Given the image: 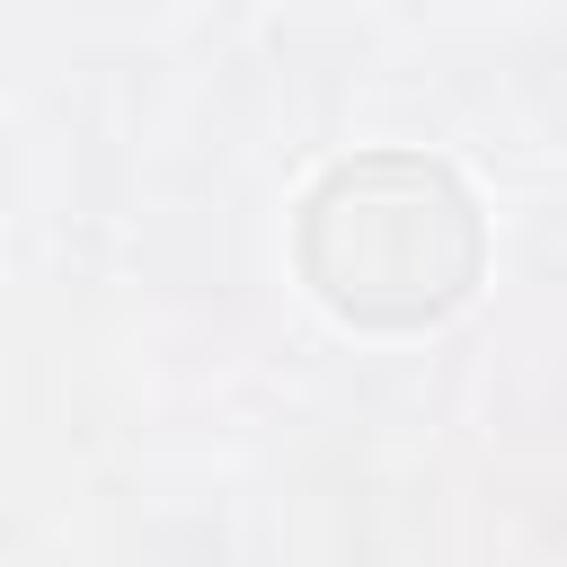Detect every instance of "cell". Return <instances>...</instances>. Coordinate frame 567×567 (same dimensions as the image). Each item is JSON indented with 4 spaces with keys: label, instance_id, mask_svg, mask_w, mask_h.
Segmentation results:
<instances>
[{
    "label": "cell",
    "instance_id": "obj_1",
    "mask_svg": "<svg viewBox=\"0 0 567 567\" xmlns=\"http://www.w3.org/2000/svg\"><path fill=\"white\" fill-rule=\"evenodd\" d=\"M292 266L346 328H434L487 275V221L434 151H346L292 204Z\"/></svg>",
    "mask_w": 567,
    "mask_h": 567
}]
</instances>
